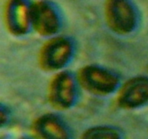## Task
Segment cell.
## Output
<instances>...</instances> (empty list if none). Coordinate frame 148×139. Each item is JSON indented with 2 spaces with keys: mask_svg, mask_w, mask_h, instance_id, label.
I'll use <instances>...</instances> for the list:
<instances>
[{
  "mask_svg": "<svg viewBox=\"0 0 148 139\" xmlns=\"http://www.w3.org/2000/svg\"><path fill=\"white\" fill-rule=\"evenodd\" d=\"M78 81L87 91L102 96L114 92L119 83L114 74L95 66L82 68L78 73Z\"/></svg>",
  "mask_w": 148,
  "mask_h": 139,
  "instance_id": "6da1fadb",
  "label": "cell"
},
{
  "mask_svg": "<svg viewBox=\"0 0 148 139\" xmlns=\"http://www.w3.org/2000/svg\"><path fill=\"white\" fill-rule=\"evenodd\" d=\"M105 14L110 28L116 33L127 34L135 28L136 12L128 1H108L105 7Z\"/></svg>",
  "mask_w": 148,
  "mask_h": 139,
  "instance_id": "7a4b0ae2",
  "label": "cell"
},
{
  "mask_svg": "<svg viewBox=\"0 0 148 139\" xmlns=\"http://www.w3.org/2000/svg\"><path fill=\"white\" fill-rule=\"evenodd\" d=\"M72 54V45L64 38H54L42 47L39 56L40 66L46 70H56L64 66Z\"/></svg>",
  "mask_w": 148,
  "mask_h": 139,
  "instance_id": "3957f363",
  "label": "cell"
},
{
  "mask_svg": "<svg viewBox=\"0 0 148 139\" xmlns=\"http://www.w3.org/2000/svg\"><path fill=\"white\" fill-rule=\"evenodd\" d=\"M75 83L67 72L57 74L51 81L49 88V100L58 109H66L72 105L75 98Z\"/></svg>",
  "mask_w": 148,
  "mask_h": 139,
  "instance_id": "277c9868",
  "label": "cell"
},
{
  "mask_svg": "<svg viewBox=\"0 0 148 139\" xmlns=\"http://www.w3.org/2000/svg\"><path fill=\"white\" fill-rule=\"evenodd\" d=\"M31 24L42 36H51L57 32L59 20L53 7L45 1H35L30 5Z\"/></svg>",
  "mask_w": 148,
  "mask_h": 139,
  "instance_id": "5b68a950",
  "label": "cell"
},
{
  "mask_svg": "<svg viewBox=\"0 0 148 139\" xmlns=\"http://www.w3.org/2000/svg\"><path fill=\"white\" fill-rule=\"evenodd\" d=\"M119 105L124 109H134L148 102V78L138 77L126 83L117 97Z\"/></svg>",
  "mask_w": 148,
  "mask_h": 139,
  "instance_id": "8992f818",
  "label": "cell"
},
{
  "mask_svg": "<svg viewBox=\"0 0 148 139\" xmlns=\"http://www.w3.org/2000/svg\"><path fill=\"white\" fill-rule=\"evenodd\" d=\"M7 29L14 35H23L31 24L30 6L25 1H12L7 3L4 12Z\"/></svg>",
  "mask_w": 148,
  "mask_h": 139,
  "instance_id": "52a82bcc",
  "label": "cell"
},
{
  "mask_svg": "<svg viewBox=\"0 0 148 139\" xmlns=\"http://www.w3.org/2000/svg\"><path fill=\"white\" fill-rule=\"evenodd\" d=\"M33 129L39 139H69L65 126L53 115L47 114L39 117L35 122Z\"/></svg>",
  "mask_w": 148,
  "mask_h": 139,
  "instance_id": "ba28073f",
  "label": "cell"
},
{
  "mask_svg": "<svg viewBox=\"0 0 148 139\" xmlns=\"http://www.w3.org/2000/svg\"><path fill=\"white\" fill-rule=\"evenodd\" d=\"M82 139H120L119 132L113 127H95L87 130Z\"/></svg>",
  "mask_w": 148,
  "mask_h": 139,
  "instance_id": "9c48e42d",
  "label": "cell"
}]
</instances>
